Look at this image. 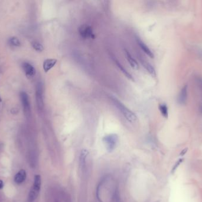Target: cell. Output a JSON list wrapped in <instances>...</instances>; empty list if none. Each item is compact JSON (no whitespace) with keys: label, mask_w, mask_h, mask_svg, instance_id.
<instances>
[{"label":"cell","mask_w":202,"mask_h":202,"mask_svg":"<svg viewBox=\"0 0 202 202\" xmlns=\"http://www.w3.org/2000/svg\"><path fill=\"white\" fill-rule=\"evenodd\" d=\"M183 159H179L177 161V163L175 164V166L173 167V169H172V171H171V172H172V173H173L174 172H175V171L177 169V168L179 167V166L180 165L181 163L183 162Z\"/></svg>","instance_id":"20"},{"label":"cell","mask_w":202,"mask_h":202,"mask_svg":"<svg viewBox=\"0 0 202 202\" xmlns=\"http://www.w3.org/2000/svg\"><path fill=\"white\" fill-rule=\"evenodd\" d=\"M20 98H21L22 107L25 114L26 115H30V104L29 98L27 93L25 92H22L20 93Z\"/></svg>","instance_id":"6"},{"label":"cell","mask_w":202,"mask_h":202,"mask_svg":"<svg viewBox=\"0 0 202 202\" xmlns=\"http://www.w3.org/2000/svg\"><path fill=\"white\" fill-rule=\"evenodd\" d=\"M32 46H33V48L37 52H42L44 50L43 46L40 43L37 42H33Z\"/></svg>","instance_id":"17"},{"label":"cell","mask_w":202,"mask_h":202,"mask_svg":"<svg viewBox=\"0 0 202 202\" xmlns=\"http://www.w3.org/2000/svg\"><path fill=\"white\" fill-rule=\"evenodd\" d=\"M9 42H10V44H11L13 46H14L18 47V46H20V45H21L20 41L17 38H15V37H12V38H11L10 39Z\"/></svg>","instance_id":"18"},{"label":"cell","mask_w":202,"mask_h":202,"mask_svg":"<svg viewBox=\"0 0 202 202\" xmlns=\"http://www.w3.org/2000/svg\"><path fill=\"white\" fill-rule=\"evenodd\" d=\"M112 100L118 110L121 112V113L124 116L126 120L129 122L134 123L137 120V116L134 113H133L131 110L129 109L123 103H122L118 99L112 97Z\"/></svg>","instance_id":"1"},{"label":"cell","mask_w":202,"mask_h":202,"mask_svg":"<svg viewBox=\"0 0 202 202\" xmlns=\"http://www.w3.org/2000/svg\"><path fill=\"white\" fill-rule=\"evenodd\" d=\"M115 63H116V65H117V66L118 67V68L120 70V71H121L123 74H124V75H125V76H126L128 79L132 81H135L134 78L132 76V75H131V74H130V73H129V72L127 71V70H126V68H124V67L121 65V64L120 62L119 61H118L116 60H115Z\"/></svg>","instance_id":"13"},{"label":"cell","mask_w":202,"mask_h":202,"mask_svg":"<svg viewBox=\"0 0 202 202\" xmlns=\"http://www.w3.org/2000/svg\"><path fill=\"white\" fill-rule=\"evenodd\" d=\"M1 98L0 97V102H1Z\"/></svg>","instance_id":"23"},{"label":"cell","mask_w":202,"mask_h":202,"mask_svg":"<svg viewBox=\"0 0 202 202\" xmlns=\"http://www.w3.org/2000/svg\"><path fill=\"white\" fill-rule=\"evenodd\" d=\"M187 90H188V87L187 85H185L181 90L180 92L178 97L179 104L181 105L186 104L187 100Z\"/></svg>","instance_id":"7"},{"label":"cell","mask_w":202,"mask_h":202,"mask_svg":"<svg viewBox=\"0 0 202 202\" xmlns=\"http://www.w3.org/2000/svg\"><path fill=\"white\" fill-rule=\"evenodd\" d=\"M36 98L37 106L39 110H43L44 107L43 96V86L42 83L39 82L37 85Z\"/></svg>","instance_id":"4"},{"label":"cell","mask_w":202,"mask_h":202,"mask_svg":"<svg viewBox=\"0 0 202 202\" xmlns=\"http://www.w3.org/2000/svg\"><path fill=\"white\" fill-rule=\"evenodd\" d=\"M141 63L142 64L143 66L145 68V70L147 71L148 72H149L153 77L156 76L155 70L150 64L148 63L146 61L144 60H141Z\"/></svg>","instance_id":"14"},{"label":"cell","mask_w":202,"mask_h":202,"mask_svg":"<svg viewBox=\"0 0 202 202\" xmlns=\"http://www.w3.org/2000/svg\"><path fill=\"white\" fill-rule=\"evenodd\" d=\"M57 62V60L56 59L46 60L44 61L43 65L44 71H45L46 72H47L48 71H49L52 68H53L55 66Z\"/></svg>","instance_id":"10"},{"label":"cell","mask_w":202,"mask_h":202,"mask_svg":"<svg viewBox=\"0 0 202 202\" xmlns=\"http://www.w3.org/2000/svg\"><path fill=\"white\" fill-rule=\"evenodd\" d=\"M187 148L185 149H184V150H183V151H182V152L181 153L180 155L182 156V155H185V153H187Z\"/></svg>","instance_id":"21"},{"label":"cell","mask_w":202,"mask_h":202,"mask_svg":"<svg viewBox=\"0 0 202 202\" xmlns=\"http://www.w3.org/2000/svg\"><path fill=\"white\" fill-rule=\"evenodd\" d=\"M4 187V183L2 180H0V189H2V187Z\"/></svg>","instance_id":"22"},{"label":"cell","mask_w":202,"mask_h":202,"mask_svg":"<svg viewBox=\"0 0 202 202\" xmlns=\"http://www.w3.org/2000/svg\"><path fill=\"white\" fill-rule=\"evenodd\" d=\"M42 184L41 177L40 175H36L34 176V180L33 185L30 191L28 196V202H34L38 196Z\"/></svg>","instance_id":"2"},{"label":"cell","mask_w":202,"mask_h":202,"mask_svg":"<svg viewBox=\"0 0 202 202\" xmlns=\"http://www.w3.org/2000/svg\"><path fill=\"white\" fill-rule=\"evenodd\" d=\"M137 43L138 44V45L140 46V47L141 48V49H142V51L147 55L150 56V58H154V54H153L152 51L150 50V49L148 47L147 45L146 44H145L144 42H143L142 40L140 39H137Z\"/></svg>","instance_id":"9"},{"label":"cell","mask_w":202,"mask_h":202,"mask_svg":"<svg viewBox=\"0 0 202 202\" xmlns=\"http://www.w3.org/2000/svg\"><path fill=\"white\" fill-rule=\"evenodd\" d=\"M22 67L24 71L25 72L27 77H33L36 74V70L33 65L28 62H25L23 64Z\"/></svg>","instance_id":"8"},{"label":"cell","mask_w":202,"mask_h":202,"mask_svg":"<svg viewBox=\"0 0 202 202\" xmlns=\"http://www.w3.org/2000/svg\"><path fill=\"white\" fill-rule=\"evenodd\" d=\"M114 202H122L121 199L120 192L118 189L115 191L114 195Z\"/></svg>","instance_id":"19"},{"label":"cell","mask_w":202,"mask_h":202,"mask_svg":"<svg viewBox=\"0 0 202 202\" xmlns=\"http://www.w3.org/2000/svg\"><path fill=\"white\" fill-rule=\"evenodd\" d=\"M26 179V172L24 169L19 171L14 177V181L17 184H22Z\"/></svg>","instance_id":"12"},{"label":"cell","mask_w":202,"mask_h":202,"mask_svg":"<svg viewBox=\"0 0 202 202\" xmlns=\"http://www.w3.org/2000/svg\"><path fill=\"white\" fill-rule=\"evenodd\" d=\"M159 110L165 118H167L169 116V111L167 105L165 104H160L159 105Z\"/></svg>","instance_id":"15"},{"label":"cell","mask_w":202,"mask_h":202,"mask_svg":"<svg viewBox=\"0 0 202 202\" xmlns=\"http://www.w3.org/2000/svg\"><path fill=\"white\" fill-rule=\"evenodd\" d=\"M87 155H88V151L86 149H83L81 151V156H80V161L81 164L82 165V167H84L86 163V159L87 158Z\"/></svg>","instance_id":"16"},{"label":"cell","mask_w":202,"mask_h":202,"mask_svg":"<svg viewBox=\"0 0 202 202\" xmlns=\"http://www.w3.org/2000/svg\"><path fill=\"white\" fill-rule=\"evenodd\" d=\"M79 32L81 36L84 39L93 38L92 28L88 25H82L79 28Z\"/></svg>","instance_id":"5"},{"label":"cell","mask_w":202,"mask_h":202,"mask_svg":"<svg viewBox=\"0 0 202 202\" xmlns=\"http://www.w3.org/2000/svg\"><path fill=\"white\" fill-rule=\"evenodd\" d=\"M103 142L106 148L109 153L112 152L115 149L118 142V137L115 134H111L105 136L103 139Z\"/></svg>","instance_id":"3"},{"label":"cell","mask_w":202,"mask_h":202,"mask_svg":"<svg viewBox=\"0 0 202 202\" xmlns=\"http://www.w3.org/2000/svg\"><path fill=\"white\" fill-rule=\"evenodd\" d=\"M125 52H126V57L127 60H128V63L130 64V65H131V67L134 70H138L140 68V66H139L137 60L132 58L131 54L126 49L125 50Z\"/></svg>","instance_id":"11"}]
</instances>
